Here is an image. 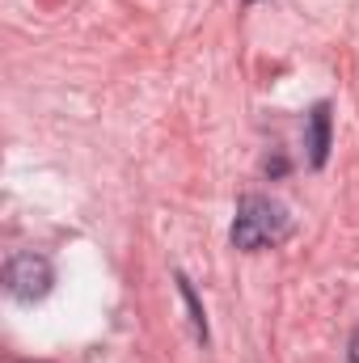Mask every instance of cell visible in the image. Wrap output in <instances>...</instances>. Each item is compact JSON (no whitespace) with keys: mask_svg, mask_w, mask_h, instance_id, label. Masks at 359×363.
Returning a JSON list of instances; mask_svg holds the SVG:
<instances>
[{"mask_svg":"<svg viewBox=\"0 0 359 363\" xmlns=\"http://www.w3.org/2000/svg\"><path fill=\"white\" fill-rule=\"evenodd\" d=\"M292 233V216L283 203H275L267 194H241L237 203V220H233V245L254 254L263 245H279Z\"/></svg>","mask_w":359,"mask_h":363,"instance_id":"6da1fadb","label":"cell"},{"mask_svg":"<svg viewBox=\"0 0 359 363\" xmlns=\"http://www.w3.org/2000/svg\"><path fill=\"white\" fill-rule=\"evenodd\" d=\"M51 283H55V271L43 254H13L4 262V287L21 304H38L51 291Z\"/></svg>","mask_w":359,"mask_h":363,"instance_id":"7a4b0ae2","label":"cell"},{"mask_svg":"<svg viewBox=\"0 0 359 363\" xmlns=\"http://www.w3.org/2000/svg\"><path fill=\"white\" fill-rule=\"evenodd\" d=\"M330 157V101H317L309 110V165L321 169Z\"/></svg>","mask_w":359,"mask_h":363,"instance_id":"3957f363","label":"cell"},{"mask_svg":"<svg viewBox=\"0 0 359 363\" xmlns=\"http://www.w3.org/2000/svg\"><path fill=\"white\" fill-rule=\"evenodd\" d=\"M178 291H182V300H186V308H190V321H194L199 342H207V317H203V304L194 300V287L186 283V274H178Z\"/></svg>","mask_w":359,"mask_h":363,"instance_id":"277c9868","label":"cell"},{"mask_svg":"<svg viewBox=\"0 0 359 363\" xmlns=\"http://www.w3.org/2000/svg\"><path fill=\"white\" fill-rule=\"evenodd\" d=\"M347 359L359 363V325H355V334H351V342H347Z\"/></svg>","mask_w":359,"mask_h":363,"instance_id":"5b68a950","label":"cell"},{"mask_svg":"<svg viewBox=\"0 0 359 363\" xmlns=\"http://www.w3.org/2000/svg\"><path fill=\"white\" fill-rule=\"evenodd\" d=\"M250 4H254V0H250Z\"/></svg>","mask_w":359,"mask_h":363,"instance_id":"8992f818","label":"cell"}]
</instances>
